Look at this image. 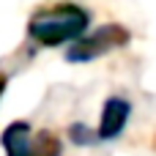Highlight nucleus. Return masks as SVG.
Segmentation results:
<instances>
[{
	"mask_svg": "<svg viewBox=\"0 0 156 156\" xmlns=\"http://www.w3.org/2000/svg\"><path fill=\"white\" fill-rule=\"evenodd\" d=\"M3 90H5V77L0 74V96H3Z\"/></svg>",
	"mask_w": 156,
	"mask_h": 156,
	"instance_id": "obj_6",
	"label": "nucleus"
},
{
	"mask_svg": "<svg viewBox=\"0 0 156 156\" xmlns=\"http://www.w3.org/2000/svg\"><path fill=\"white\" fill-rule=\"evenodd\" d=\"M88 25H90V16L85 8H80L74 3H60L52 8L36 11L27 25V33L41 47H60V44L82 38Z\"/></svg>",
	"mask_w": 156,
	"mask_h": 156,
	"instance_id": "obj_1",
	"label": "nucleus"
},
{
	"mask_svg": "<svg viewBox=\"0 0 156 156\" xmlns=\"http://www.w3.org/2000/svg\"><path fill=\"white\" fill-rule=\"evenodd\" d=\"M30 126L25 121H14L3 132V148L5 156H30Z\"/></svg>",
	"mask_w": 156,
	"mask_h": 156,
	"instance_id": "obj_4",
	"label": "nucleus"
},
{
	"mask_svg": "<svg viewBox=\"0 0 156 156\" xmlns=\"http://www.w3.org/2000/svg\"><path fill=\"white\" fill-rule=\"evenodd\" d=\"M129 30L121 27V25H104L99 30H93V36H85V38H77V44L69 49V60L74 63H85V60H93V58H101L107 55L110 49H118V47H126L129 44Z\"/></svg>",
	"mask_w": 156,
	"mask_h": 156,
	"instance_id": "obj_2",
	"label": "nucleus"
},
{
	"mask_svg": "<svg viewBox=\"0 0 156 156\" xmlns=\"http://www.w3.org/2000/svg\"><path fill=\"white\" fill-rule=\"evenodd\" d=\"M30 156H60V143L49 132H41L36 137V145H30Z\"/></svg>",
	"mask_w": 156,
	"mask_h": 156,
	"instance_id": "obj_5",
	"label": "nucleus"
},
{
	"mask_svg": "<svg viewBox=\"0 0 156 156\" xmlns=\"http://www.w3.org/2000/svg\"><path fill=\"white\" fill-rule=\"evenodd\" d=\"M129 112H132V104H129L126 99H121V96L107 99V104H104V110H101V123H99V132H96V134H99L101 140L118 137V134L123 132L126 121H129Z\"/></svg>",
	"mask_w": 156,
	"mask_h": 156,
	"instance_id": "obj_3",
	"label": "nucleus"
}]
</instances>
